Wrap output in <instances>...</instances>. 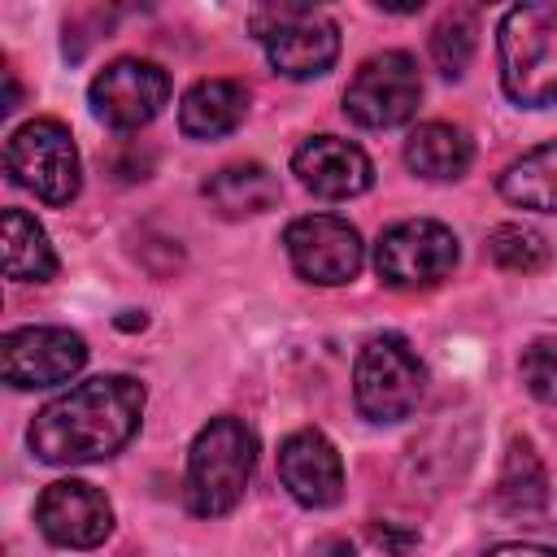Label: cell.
Masks as SVG:
<instances>
[{
	"label": "cell",
	"instance_id": "9c48e42d",
	"mask_svg": "<svg viewBox=\"0 0 557 557\" xmlns=\"http://www.w3.org/2000/svg\"><path fill=\"white\" fill-rule=\"evenodd\" d=\"M283 248H287V261L292 270L305 278V283H318V287H339V283H352L361 261H366V244L357 235L352 222L335 218V213H309V218H296L283 235Z\"/></svg>",
	"mask_w": 557,
	"mask_h": 557
},
{
	"label": "cell",
	"instance_id": "2e32d148",
	"mask_svg": "<svg viewBox=\"0 0 557 557\" xmlns=\"http://www.w3.org/2000/svg\"><path fill=\"white\" fill-rule=\"evenodd\" d=\"M474 161V144L461 126L453 122H422L413 126V135L405 139V165L418 174V178H431V183H448V178H461Z\"/></svg>",
	"mask_w": 557,
	"mask_h": 557
},
{
	"label": "cell",
	"instance_id": "44dd1931",
	"mask_svg": "<svg viewBox=\"0 0 557 557\" xmlns=\"http://www.w3.org/2000/svg\"><path fill=\"white\" fill-rule=\"evenodd\" d=\"M487 257L509 274H535L548 265V239L522 222H500L487 235Z\"/></svg>",
	"mask_w": 557,
	"mask_h": 557
},
{
	"label": "cell",
	"instance_id": "ac0fdd59",
	"mask_svg": "<svg viewBox=\"0 0 557 557\" xmlns=\"http://www.w3.org/2000/svg\"><path fill=\"white\" fill-rule=\"evenodd\" d=\"M496 505L513 518H531L548 505V474L531 440H509V453L496 479Z\"/></svg>",
	"mask_w": 557,
	"mask_h": 557
},
{
	"label": "cell",
	"instance_id": "7a4b0ae2",
	"mask_svg": "<svg viewBox=\"0 0 557 557\" xmlns=\"http://www.w3.org/2000/svg\"><path fill=\"white\" fill-rule=\"evenodd\" d=\"M500 87L522 109L557 104V4H513L496 30Z\"/></svg>",
	"mask_w": 557,
	"mask_h": 557
},
{
	"label": "cell",
	"instance_id": "7402d4cb",
	"mask_svg": "<svg viewBox=\"0 0 557 557\" xmlns=\"http://www.w3.org/2000/svg\"><path fill=\"white\" fill-rule=\"evenodd\" d=\"M474 17L470 13H448L435 30H431V61H435V70L444 74V78H461L466 74V65H470V57H474Z\"/></svg>",
	"mask_w": 557,
	"mask_h": 557
},
{
	"label": "cell",
	"instance_id": "277c9868",
	"mask_svg": "<svg viewBox=\"0 0 557 557\" xmlns=\"http://www.w3.org/2000/svg\"><path fill=\"white\" fill-rule=\"evenodd\" d=\"M422 392H426V366L418 361L405 335L366 339L352 366V396H357L361 418L379 426L405 422L422 405Z\"/></svg>",
	"mask_w": 557,
	"mask_h": 557
},
{
	"label": "cell",
	"instance_id": "9a60e30c",
	"mask_svg": "<svg viewBox=\"0 0 557 557\" xmlns=\"http://www.w3.org/2000/svg\"><path fill=\"white\" fill-rule=\"evenodd\" d=\"M248 113V91L235 78H200L178 100V131L187 139H222Z\"/></svg>",
	"mask_w": 557,
	"mask_h": 557
},
{
	"label": "cell",
	"instance_id": "d6986e66",
	"mask_svg": "<svg viewBox=\"0 0 557 557\" xmlns=\"http://www.w3.org/2000/svg\"><path fill=\"white\" fill-rule=\"evenodd\" d=\"M500 196L518 209L535 213H557V139L522 152L505 174H500Z\"/></svg>",
	"mask_w": 557,
	"mask_h": 557
},
{
	"label": "cell",
	"instance_id": "7c38bea8",
	"mask_svg": "<svg viewBox=\"0 0 557 557\" xmlns=\"http://www.w3.org/2000/svg\"><path fill=\"white\" fill-rule=\"evenodd\" d=\"M39 531L61 548H96L113 531V505L83 479H57L35 505Z\"/></svg>",
	"mask_w": 557,
	"mask_h": 557
},
{
	"label": "cell",
	"instance_id": "6da1fadb",
	"mask_svg": "<svg viewBox=\"0 0 557 557\" xmlns=\"http://www.w3.org/2000/svg\"><path fill=\"white\" fill-rule=\"evenodd\" d=\"M144 418V383L131 374L87 379L57 400H48L26 440L30 453L48 466H87L122 453Z\"/></svg>",
	"mask_w": 557,
	"mask_h": 557
},
{
	"label": "cell",
	"instance_id": "5bb4252c",
	"mask_svg": "<svg viewBox=\"0 0 557 557\" xmlns=\"http://www.w3.org/2000/svg\"><path fill=\"white\" fill-rule=\"evenodd\" d=\"M292 174L322 200H348L374 183V161L348 139L313 135L292 152Z\"/></svg>",
	"mask_w": 557,
	"mask_h": 557
},
{
	"label": "cell",
	"instance_id": "d4e9b609",
	"mask_svg": "<svg viewBox=\"0 0 557 557\" xmlns=\"http://www.w3.org/2000/svg\"><path fill=\"white\" fill-rule=\"evenodd\" d=\"M483 557H557V548H548V544H522V540H513V544H496V548H487Z\"/></svg>",
	"mask_w": 557,
	"mask_h": 557
},
{
	"label": "cell",
	"instance_id": "5b68a950",
	"mask_svg": "<svg viewBox=\"0 0 557 557\" xmlns=\"http://www.w3.org/2000/svg\"><path fill=\"white\" fill-rule=\"evenodd\" d=\"M252 35L265 44L274 74L283 78H318L339 57V30L313 4H257L248 13Z\"/></svg>",
	"mask_w": 557,
	"mask_h": 557
},
{
	"label": "cell",
	"instance_id": "30bf717a",
	"mask_svg": "<svg viewBox=\"0 0 557 557\" xmlns=\"http://www.w3.org/2000/svg\"><path fill=\"white\" fill-rule=\"evenodd\" d=\"M87 100H91V113L104 126H113V131H139L170 100V74L157 61L122 57V61H109L91 78Z\"/></svg>",
	"mask_w": 557,
	"mask_h": 557
},
{
	"label": "cell",
	"instance_id": "ffe728a7",
	"mask_svg": "<svg viewBox=\"0 0 557 557\" xmlns=\"http://www.w3.org/2000/svg\"><path fill=\"white\" fill-rule=\"evenodd\" d=\"M4 274L17 283H48L57 274V252L44 226L22 209H4Z\"/></svg>",
	"mask_w": 557,
	"mask_h": 557
},
{
	"label": "cell",
	"instance_id": "52a82bcc",
	"mask_svg": "<svg viewBox=\"0 0 557 557\" xmlns=\"http://www.w3.org/2000/svg\"><path fill=\"white\" fill-rule=\"evenodd\" d=\"M457 265V235L435 218H409L379 235L374 270L396 292H422L453 274Z\"/></svg>",
	"mask_w": 557,
	"mask_h": 557
},
{
	"label": "cell",
	"instance_id": "e0dca14e",
	"mask_svg": "<svg viewBox=\"0 0 557 557\" xmlns=\"http://www.w3.org/2000/svg\"><path fill=\"white\" fill-rule=\"evenodd\" d=\"M205 200H209L222 218H257V213H265V209L278 205V178H274L261 161L222 165V170L205 183Z\"/></svg>",
	"mask_w": 557,
	"mask_h": 557
},
{
	"label": "cell",
	"instance_id": "8fae6325",
	"mask_svg": "<svg viewBox=\"0 0 557 557\" xmlns=\"http://www.w3.org/2000/svg\"><path fill=\"white\" fill-rule=\"evenodd\" d=\"M87 361V344L70 326H22L0 339V374L9 387L70 383Z\"/></svg>",
	"mask_w": 557,
	"mask_h": 557
},
{
	"label": "cell",
	"instance_id": "3957f363",
	"mask_svg": "<svg viewBox=\"0 0 557 557\" xmlns=\"http://www.w3.org/2000/svg\"><path fill=\"white\" fill-rule=\"evenodd\" d=\"M257 466V440L239 418H209L187 453V505L200 518H222L244 500Z\"/></svg>",
	"mask_w": 557,
	"mask_h": 557
},
{
	"label": "cell",
	"instance_id": "8992f818",
	"mask_svg": "<svg viewBox=\"0 0 557 557\" xmlns=\"http://www.w3.org/2000/svg\"><path fill=\"white\" fill-rule=\"evenodd\" d=\"M4 170L17 187L35 191L48 205H70L83 187V165L74 135L57 117L22 122L4 144Z\"/></svg>",
	"mask_w": 557,
	"mask_h": 557
},
{
	"label": "cell",
	"instance_id": "4fadbf2b",
	"mask_svg": "<svg viewBox=\"0 0 557 557\" xmlns=\"http://www.w3.org/2000/svg\"><path fill=\"white\" fill-rule=\"evenodd\" d=\"M278 479L305 509H331L344 496V461L335 444L313 426L292 431L278 444Z\"/></svg>",
	"mask_w": 557,
	"mask_h": 557
},
{
	"label": "cell",
	"instance_id": "603a6c76",
	"mask_svg": "<svg viewBox=\"0 0 557 557\" xmlns=\"http://www.w3.org/2000/svg\"><path fill=\"white\" fill-rule=\"evenodd\" d=\"M518 370H522V383H527V392L535 400L557 405V339H535L522 352Z\"/></svg>",
	"mask_w": 557,
	"mask_h": 557
},
{
	"label": "cell",
	"instance_id": "484cf974",
	"mask_svg": "<svg viewBox=\"0 0 557 557\" xmlns=\"http://www.w3.org/2000/svg\"><path fill=\"white\" fill-rule=\"evenodd\" d=\"M313 557H352V544L348 540H322V544H313Z\"/></svg>",
	"mask_w": 557,
	"mask_h": 557
},
{
	"label": "cell",
	"instance_id": "cb8c5ba5",
	"mask_svg": "<svg viewBox=\"0 0 557 557\" xmlns=\"http://www.w3.org/2000/svg\"><path fill=\"white\" fill-rule=\"evenodd\" d=\"M370 540L379 548H387L392 557H409L418 548V531H405V527H392V522H370Z\"/></svg>",
	"mask_w": 557,
	"mask_h": 557
},
{
	"label": "cell",
	"instance_id": "ba28073f",
	"mask_svg": "<svg viewBox=\"0 0 557 557\" xmlns=\"http://www.w3.org/2000/svg\"><path fill=\"white\" fill-rule=\"evenodd\" d=\"M422 100V74L409 52H379L361 61L352 83L344 87V113L366 131L400 126L418 113Z\"/></svg>",
	"mask_w": 557,
	"mask_h": 557
}]
</instances>
